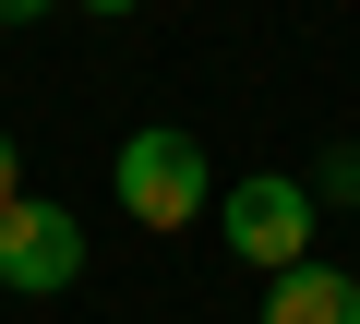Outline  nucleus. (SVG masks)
<instances>
[{
  "label": "nucleus",
  "instance_id": "0eeeda50",
  "mask_svg": "<svg viewBox=\"0 0 360 324\" xmlns=\"http://www.w3.org/2000/svg\"><path fill=\"white\" fill-rule=\"evenodd\" d=\"M84 13H132V0H84Z\"/></svg>",
  "mask_w": 360,
  "mask_h": 324
},
{
  "label": "nucleus",
  "instance_id": "39448f33",
  "mask_svg": "<svg viewBox=\"0 0 360 324\" xmlns=\"http://www.w3.org/2000/svg\"><path fill=\"white\" fill-rule=\"evenodd\" d=\"M25 193V156H13V132H0V205H13Z\"/></svg>",
  "mask_w": 360,
  "mask_h": 324
},
{
  "label": "nucleus",
  "instance_id": "f257e3e1",
  "mask_svg": "<svg viewBox=\"0 0 360 324\" xmlns=\"http://www.w3.org/2000/svg\"><path fill=\"white\" fill-rule=\"evenodd\" d=\"M108 193H120V216L132 228H193L205 205H217V169H205V144L180 132V120H144L132 144H120V169H108Z\"/></svg>",
  "mask_w": 360,
  "mask_h": 324
},
{
  "label": "nucleus",
  "instance_id": "f03ea898",
  "mask_svg": "<svg viewBox=\"0 0 360 324\" xmlns=\"http://www.w3.org/2000/svg\"><path fill=\"white\" fill-rule=\"evenodd\" d=\"M72 276H84V228H72V205L13 193V205H0V288L49 300V288H72Z\"/></svg>",
  "mask_w": 360,
  "mask_h": 324
},
{
  "label": "nucleus",
  "instance_id": "423d86ee",
  "mask_svg": "<svg viewBox=\"0 0 360 324\" xmlns=\"http://www.w3.org/2000/svg\"><path fill=\"white\" fill-rule=\"evenodd\" d=\"M37 13H49V0H0V25H37Z\"/></svg>",
  "mask_w": 360,
  "mask_h": 324
},
{
  "label": "nucleus",
  "instance_id": "7ed1b4c3",
  "mask_svg": "<svg viewBox=\"0 0 360 324\" xmlns=\"http://www.w3.org/2000/svg\"><path fill=\"white\" fill-rule=\"evenodd\" d=\"M217 228H229V252L240 264H300L312 252V193L288 181V169H264V181H240V193H217Z\"/></svg>",
  "mask_w": 360,
  "mask_h": 324
},
{
  "label": "nucleus",
  "instance_id": "20e7f679",
  "mask_svg": "<svg viewBox=\"0 0 360 324\" xmlns=\"http://www.w3.org/2000/svg\"><path fill=\"white\" fill-rule=\"evenodd\" d=\"M264 324H360V276H336V264H276V288H264Z\"/></svg>",
  "mask_w": 360,
  "mask_h": 324
}]
</instances>
